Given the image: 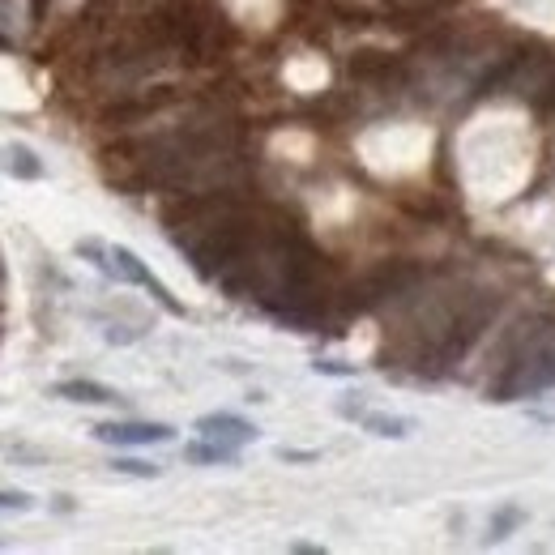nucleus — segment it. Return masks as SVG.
Segmentation results:
<instances>
[{"label": "nucleus", "instance_id": "nucleus-9", "mask_svg": "<svg viewBox=\"0 0 555 555\" xmlns=\"http://www.w3.org/2000/svg\"><path fill=\"white\" fill-rule=\"evenodd\" d=\"M521 521H526V509H513V504H509V509H504V513H496V517H491V543H500V538H509V534L521 526Z\"/></svg>", "mask_w": 555, "mask_h": 555}, {"label": "nucleus", "instance_id": "nucleus-11", "mask_svg": "<svg viewBox=\"0 0 555 555\" xmlns=\"http://www.w3.org/2000/svg\"><path fill=\"white\" fill-rule=\"evenodd\" d=\"M278 457H282V462H316L321 453H316V449H287V444H282Z\"/></svg>", "mask_w": 555, "mask_h": 555}, {"label": "nucleus", "instance_id": "nucleus-13", "mask_svg": "<svg viewBox=\"0 0 555 555\" xmlns=\"http://www.w3.org/2000/svg\"><path fill=\"white\" fill-rule=\"evenodd\" d=\"M287 551H291V555H325V547H321V543H291Z\"/></svg>", "mask_w": 555, "mask_h": 555}, {"label": "nucleus", "instance_id": "nucleus-6", "mask_svg": "<svg viewBox=\"0 0 555 555\" xmlns=\"http://www.w3.org/2000/svg\"><path fill=\"white\" fill-rule=\"evenodd\" d=\"M363 432H372L380 440H406L410 432H415V419H406V415H389V410H368L363 406V415L355 419Z\"/></svg>", "mask_w": 555, "mask_h": 555}, {"label": "nucleus", "instance_id": "nucleus-4", "mask_svg": "<svg viewBox=\"0 0 555 555\" xmlns=\"http://www.w3.org/2000/svg\"><path fill=\"white\" fill-rule=\"evenodd\" d=\"M52 393L56 398H65V402H77V406H120L124 398L116 389H107V385H99V380H56L52 385Z\"/></svg>", "mask_w": 555, "mask_h": 555}, {"label": "nucleus", "instance_id": "nucleus-8", "mask_svg": "<svg viewBox=\"0 0 555 555\" xmlns=\"http://www.w3.org/2000/svg\"><path fill=\"white\" fill-rule=\"evenodd\" d=\"M111 470H116V474H129V479H158V474H163V466L141 462V457H111Z\"/></svg>", "mask_w": 555, "mask_h": 555}, {"label": "nucleus", "instance_id": "nucleus-10", "mask_svg": "<svg viewBox=\"0 0 555 555\" xmlns=\"http://www.w3.org/2000/svg\"><path fill=\"white\" fill-rule=\"evenodd\" d=\"M30 509H35L30 491H0V513H30Z\"/></svg>", "mask_w": 555, "mask_h": 555}, {"label": "nucleus", "instance_id": "nucleus-7", "mask_svg": "<svg viewBox=\"0 0 555 555\" xmlns=\"http://www.w3.org/2000/svg\"><path fill=\"white\" fill-rule=\"evenodd\" d=\"M5 167H9V176H18V180H43L47 176L43 163L35 158V150L22 146V141H13V146L5 150Z\"/></svg>", "mask_w": 555, "mask_h": 555}, {"label": "nucleus", "instance_id": "nucleus-5", "mask_svg": "<svg viewBox=\"0 0 555 555\" xmlns=\"http://www.w3.org/2000/svg\"><path fill=\"white\" fill-rule=\"evenodd\" d=\"M240 457H244V449H231V444L205 440V436L184 444V462L188 466H240Z\"/></svg>", "mask_w": 555, "mask_h": 555}, {"label": "nucleus", "instance_id": "nucleus-3", "mask_svg": "<svg viewBox=\"0 0 555 555\" xmlns=\"http://www.w3.org/2000/svg\"><path fill=\"white\" fill-rule=\"evenodd\" d=\"M193 432L205 436V440H222L231 444V449H244V444H252L261 436L257 423H248L244 415H235V410H210V415H201L193 423Z\"/></svg>", "mask_w": 555, "mask_h": 555}, {"label": "nucleus", "instance_id": "nucleus-2", "mask_svg": "<svg viewBox=\"0 0 555 555\" xmlns=\"http://www.w3.org/2000/svg\"><path fill=\"white\" fill-rule=\"evenodd\" d=\"M90 436L99 444H116V449H146V444H171V440H176V427H171V423L120 419V423H94Z\"/></svg>", "mask_w": 555, "mask_h": 555}, {"label": "nucleus", "instance_id": "nucleus-1", "mask_svg": "<svg viewBox=\"0 0 555 555\" xmlns=\"http://www.w3.org/2000/svg\"><path fill=\"white\" fill-rule=\"evenodd\" d=\"M77 257H86L94 269H103L107 278H116V282H133V287H141V291H150V299H158L171 316H184V304L176 295H171L163 282H158L154 274H150V265L137 257L133 248H124V244H103V240H82L77 244Z\"/></svg>", "mask_w": 555, "mask_h": 555}, {"label": "nucleus", "instance_id": "nucleus-12", "mask_svg": "<svg viewBox=\"0 0 555 555\" xmlns=\"http://www.w3.org/2000/svg\"><path fill=\"white\" fill-rule=\"evenodd\" d=\"M312 368L321 376H355V368H346V363H329V359H316Z\"/></svg>", "mask_w": 555, "mask_h": 555}]
</instances>
